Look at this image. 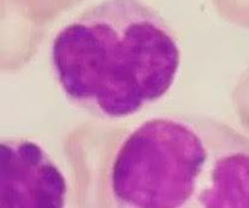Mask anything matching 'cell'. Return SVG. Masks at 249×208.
Wrapping results in <instances>:
<instances>
[{
  "label": "cell",
  "instance_id": "1",
  "mask_svg": "<svg viewBox=\"0 0 249 208\" xmlns=\"http://www.w3.org/2000/svg\"><path fill=\"white\" fill-rule=\"evenodd\" d=\"M51 60L69 101L118 121L169 92L181 50L170 25L144 1L103 0L58 32Z\"/></svg>",
  "mask_w": 249,
  "mask_h": 208
},
{
  "label": "cell",
  "instance_id": "3",
  "mask_svg": "<svg viewBox=\"0 0 249 208\" xmlns=\"http://www.w3.org/2000/svg\"><path fill=\"white\" fill-rule=\"evenodd\" d=\"M68 183L52 156L37 142L4 139L0 144V204L4 208H60Z\"/></svg>",
  "mask_w": 249,
  "mask_h": 208
},
{
  "label": "cell",
  "instance_id": "2",
  "mask_svg": "<svg viewBox=\"0 0 249 208\" xmlns=\"http://www.w3.org/2000/svg\"><path fill=\"white\" fill-rule=\"evenodd\" d=\"M212 159L201 134L182 119L157 117L129 134L117 151L110 189L118 206L179 208L196 204Z\"/></svg>",
  "mask_w": 249,
  "mask_h": 208
},
{
  "label": "cell",
  "instance_id": "4",
  "mask_svg": "<svg viewBox=\"0 0 249 208\" xmlns=\"http://www.w3.org/2000/svg\"><path fill=\"white\" fill-rule=\"evenodd\" d=\"M197 206L249 208V142L242 136L232 147L212 149L207 184Z\"/></svg>",
  "mask_w": 249,
  "mask_h": 208
}]
</instances>
